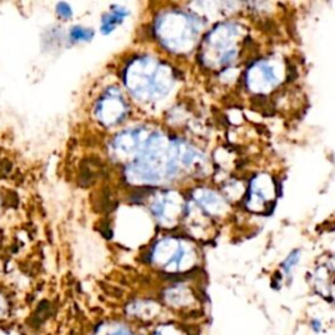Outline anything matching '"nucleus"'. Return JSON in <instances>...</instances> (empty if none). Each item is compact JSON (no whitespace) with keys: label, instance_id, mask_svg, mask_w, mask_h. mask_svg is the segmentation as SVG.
Instances as JSON below:
<instances>
[{"label":"nucleus","instance_id":"f257e3e1","mask_svg":"<svg viewBox=\"0 0 335 335\" xmlns=\"http://www.w3.org/2000/svg\"><path fill=\"white\" fill-rule=\"evenodd\" d=\"M250 74L251 79L261 77L263 80V87H275L280 81V77L278 76L274 66L267 60L254 63L250 68Z\"/></svg>","mask_w":335,"mask_h":335},{"label":"nucleus","instance_id":"f03ea898","mask_svg":"<svg viewBox=\"0 0 335 335\" xmlns=\"http://www.w3.org/2000/svg\"><path fill=\"white\" fill-rule=\"evenodd\" d=\"M300 258H301V250H300V249H295V250L291 251L288 256L285 257V260L281 262V274H283L287 279H291L293 270L296 268V266H298V262H300Z\"/></svg>","mask_w":335,"mask_h":335},{"label":"nucleus","instance_id":"7ed1b4c3","mask_svg":"<svg viewBox=\"0 0 335 335\" xmlns=\"http://www.w3.org/2000/svg\"><path fill=\"white\" fill-rule=\"evenodd\" d=\"M97 335H136L125 325H105L97 331Z\"/></svg>","mask_w":335,"mask_h":335},{"label":"nucleus","instance_id":"20e7f679","mask_svg":"<svg viewBox=\"0 0 335 335\" xmlns=\"http://www.w3.org/2000/svg\"><path fill=\"white\" fill-rule=\"evenodd\" d=\"M310 329H312L313 333L318 334V333H321V330H322V322H321L318 318L310 319Z\"/></svg>","mask_w":335,"mask_h":335}]
</instances>
